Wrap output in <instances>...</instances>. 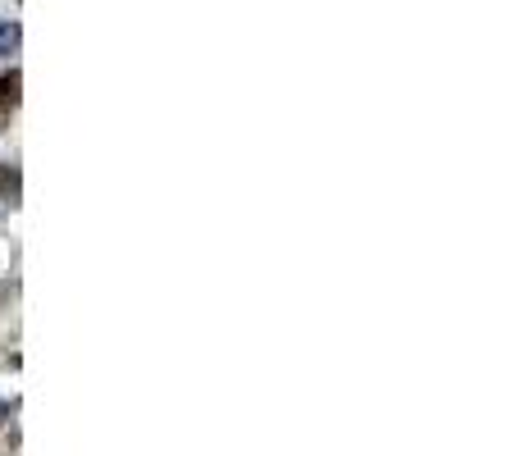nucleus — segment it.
I'll list each match as a JSON object with an SVG mask.
<instances>
[{
    "mask_svg": "<svg viewBox=\"0 0 520 456\" xmlns=\"http://www.w3.org/2000/svg\"><path fill=\"white\" fill-rule=\"evenodd\" d=\"M14 42H19V28H0V55L14 51Z\"/></svg>",
    "mask_w": 520,
    "mask_h": 456,
    "instance_id": "nucleus-1",
    "label": "nucleus"
}]
</instances>
